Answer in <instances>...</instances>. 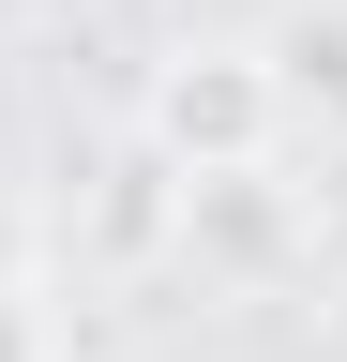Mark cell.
<instances>
[{
    "mask_svg": "<svg viewBox=\"0 0 347 362\" xmlns=\"http://www.w3.org/2000/svg\"><path fill=\"white\" fill-rule=\"evenodd\" d=\"M136 136H151V166H166V181H242V166H272L287 90H272V61H257V45H182V61L151 76Z\"/></svg>",
    "mask_w": 347,
    "mask_h": 362,
    "instance_id": "cell-1",
    "label": "cell"
},
{
    "mask_svg": "<svg viewBox=\"0 0 347 362\" xmlns=\"http://www.w3.org/2000/svg\"><path fill=\"white\" fill-rule=\"evenodd\" d=\"M272 90H287V121L317 106V121H347V0H302V16H272Z\"/></svg>",
    "mask_w": 347,
    "mask_h": 362,
    "instance_id": "cell-2",
    "label": "cell"
},
{
    "mask_svg": "<svg viewBox=\"0 0 347 362\" xmlns=\"http://www.w3.org/2000/svg\"><path fill=\"white\" fill-rule=\"evenodd\" d=\"M0 362H61V332H46V287H0Z\"/></svg>",
    "mask_w": 347,
    "mask_h": 362,
    "instance_id": "cell-3",
    "label": "cell"
},
{
    "mask_svg": "<svg viewBox=\"0 0 347 362\" xmlns=\"http://www.w3.org/2000/svg\"><path fill=\"white\" fill-rule=\"evenodd\" d=\"M30 272H46V226H30V197L0 181V287H30Z\"/></svg>",
    "mask_w": 347,
    "mask_h": 362,
    "instance_id": "cell-4",
    "label": "cell"
}]
</instances>
